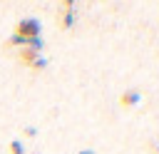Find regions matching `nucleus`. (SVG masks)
I'll return each mask as SVG.
<instances>
[{"mask_svg": "<svg viewBox=\"0 0 159 154\" xmlns=\"http://www.w3.org/2000/svg\"><path fill=\"white\" fill-rule=\"evenodd\" d=\"M37 57H40V52H32V50H22V52H20V60H22L25 65H32Z\"/></svg>", "mask_w": 159, "mask_h": 154, "instance_id": "nucleus-4", "label": "nucleus"}, {"mask_svg": "<svg viewBox=\"0 0 159 154\" xmlns=\"http://www.w3.org/2000/svg\"><path fill=\"white\" fill-rule=\"evenodd\" d=\"M7 149H10V154H25V147H22V142H20V139H12Z\"/></svg>", "mask_w": 159, "mask_h": 154, "instance_id": "nucleus-5", "label": "nucleus"}, {"mask_svg": "<svg viewBox=\"0 0 159 154\" xmlns=\"http://www.w3.org/2000/svg\"><path fill=\"white\" fill-rule=\"evenodd\" d=\"M77 154H94L92 149H82V152H77Z\"/></svg>", "mask_w": 159, "mask_h": 154, "instance_id": "nucleus-8", "label": "nucleus"}, {"mask_svg": "<svg viewBox=\"0 0 159 154\" xmlns=\"http://www.w3.org/2000/svg\"><path fill=\"white\" fill-rule=\"evenodd\" d=\"M30 67H32V70H45V67H47V60H45V57L40 55V57H37V60H35V62H32Z\"/></svg>", "mask_w": 159, "mask_h": 154, "instance_id": "nucleus-6", "label": "nucleus"}, {"mask_svg": "<svg viewBox=\"0 0 159 154\" xmlns=\"http://www.w3.org/2000/svg\"><path fill=\"white\" fill-rule=\"evenodd\" d=\"M40 32H42V22L37 17H22L15 25V32L12 35H20V37L30 40V37H40Z\"/></svg>", "mask_w": 159, "mask_h": 154, "instance_id": "nucleus-1", "label": "nucleus"}, {"mask_svg": "<svg viewBox=\"0 0 159 154\" xmlns=\"http://www.w3.org/2000/svg\"><path fill=\"white\" fill-rule=\"evenodd\" d=\"M157 154H159V147H157Z\"/></svg>", "mask_w": 159, "mask_h": 154, "instance_id": "nucleus-9", "label": "nucleus"}, {"mask_svg": "<svg viewBox=\"0 0 159 154\" xmlns=\"http://www.w3.org/2000/svg\"><path fill=\"white\" fill-rule=\"evenodd\" d=\"M75 22H77V10H75V0H67V2H65V10L60 12V25H62L65 30H72V27H75Z\"/></svg>", "mask_w": 159, "mask_h": 154, "instance_id": "nucleus-2", "label": "nucleus"}, {"mask_svg": "<svg viewBox=\"0 0 159 154\" xmlns=\"http://www.w3.org/2000/svg\"><path fill=\"white\" fill-rule=\"evenodd\" d=\"M35 134H37V127L27 124V127H25V137H35Z\"/></svg>", "mask_w": 159, "mask_h": 154, "instance_id": "nucleus-7", "label": "nucleus"}, {"mask_svg": "<svg viewBox=\"0 0 159 154\" xmlns=\"http://www.w3.org/2000/svg\"><path fill=\"white\" fill-rule=\"evenodd\" d=\"M139 102H142V94H139L137 89H127V92H122V97H119V104L127 107V109L139 107Z\"/></svg>", "mask_w": 159, "mask_h": 154, "instance_id": "nucleus-3", "label": "nucleus"}]
</instances>
